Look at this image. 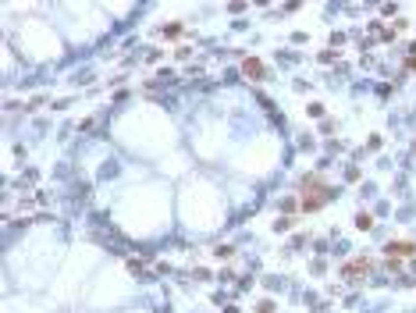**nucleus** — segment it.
I'll return each mask as SVG.
<instances>
[{"mask_svg":"<svg viewBox=\"0 0 416 313\" xmlns=\"http://www.w3.org/2000/svg\"><path fill=\"white\" fill-rule=\"evenodd\" d=\"M331 196H334V192L324 185L320 178H306V182H303V206H306V210H317V206L328 203Z\"/></svg>","mask_w":416,"mask_h":313,"instance_id":"f257e3e1","label":"nucleus"},{"mask_svg":"<svg viewBox=\"0 0 416 313\" xmlns=\"http://www.w3.org/2000/svg\"><path fill=\"white\" fill-rule=\"evenodd\" d=\"M242 71H246L249 79H263V64H260V61H246V64H242Z\"/></svg>","mask_w":416,"mask_h":313,"instance_id":"f03ea898","label":"nucleus"},{"mask_svg":"<svg viewBox=\"0 0 416 313\" xmlns=\"http://www.w3.org/2000/svg\"><path fill=\"white\" fill-rule=\"evenodd\" d=\"M363 271H370V263H349L345 267V278H363Z\"/></svg>","mask_w":416,"mask_h":313,"instance_id":"7ed1b4c3","label":"nucleus"},{"mask_svg":"<svg viewBox=\"0 0 416 313\" xmlns=\"http://www.w3.org/2000/svg\"><path fill=\"white\" fill-rule=\"evenodd\" d=\"M388 253H416V246H395V242H391Z\"/></svg>","mask_w":416,"mask_h":313,"instance_id":"20e7f679","label":"nucleus"}]
</instances>
